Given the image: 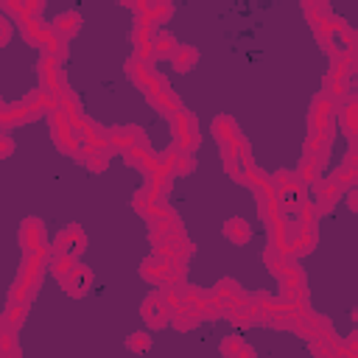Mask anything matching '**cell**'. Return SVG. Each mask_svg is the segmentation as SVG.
Returning a JSON list of instances; mask_svg holds the SVG:
<instances>
[{
	"label": "cell",
	"mask_w": 358,
	"mask_h": 358,
	"mask_svg": "<svg viewBox=\"0 0 358 358\" xmlns=\"http://www.w3.org/2000/svg\"><path fill=\"white\" fill-rule=\"evenodd\" d=\"M11 151H14V140H11L6 131H0V159L11 157Z\"/></svg>",
	"instance_id": "20"
},
{
	"label": "cell",
	"mask_w": 358,
	"mask_h": 358,
	"mask_svg": "<svg viewBox=\"0 0 358 358\" xmlns=\"http://www.w3.org/2000/svg\"><path fill=\"white\" fill-rule=\"evenodd\" d=\"M8 39H11V25H8V20L0 14V48L8 45Z\"/></svg>",
	"instance_id": "21"
},
{
	"label": "cell",
	"mask_w": 358,
	"mask_h": 358,
	"mask_svg": "<svg viewBox=\"0 0 358 358\" xmlns=\"http://www.w3.org/2000/svg\"><path fill=\"white\" fill-rule=\"evenodd\" d=\"M78 154H81V151H78ZM78 154H76V157H78ZM84 157H90V159H81V162H84L92 173H101V171L106 168V162H109V154H106L103 148H92V145H90V151H84Z\"/></svg>",
	"instance_id": "16"
},
{
	"label": "cell",
	"mask_w": 358,
	"mask_h": 358,
	"mask_svg": "<svg viewBox=\"0 0 358 358\" xmlns=\"http://www.w3.org/2000/svg\"><path fill=\"white\" fill-rule=\"evenodd\" d=\"M338 123H341L344 134L352 137V131H355V101H352V95H350L347 103L341 106V112H338Z\"/></svg>",
	"instance_id": "17"
},
{
	"label": "cell",
	"mask_w": 358,
	"mask_h": 358,
	"mask_svg": "<svg viewBox=\"0 0 358 358\" xmlns=\"http://www.w3.org/2000/svg\"><path fill=\"white\" fill-rule=\"evenodd\" d=\"M20 3H22V14L28 17H39L45 8V0H20Z\"/></svg>",
	"instance_id": "19"
},
{
	"label": "cell",
	"mask_w": 358,
	"mask_h": 358,
	"mask_svg": "<svg viewBox=\"0 0 358 358\" xmlns=\"http://www.w3.org/2000/svg\"><path fill=\"white\" fill-rule=\"evenodd\" d=\"M106 143L115 148V151H131V148H145V137H143V129L137 126H115V129H106Z\"/></svg>",
	"instance_id": "3"
},
{
	"label": "cell",
	"mask_w": 358,
	"mask_h": 358,
	"mask_svg": "<svg viewBox=\"0 0 358 358\" xmlns=\"http://www.w3.org/2000/svg\"><path fill=\"white\" fill-rule=\"evenodd\" d=\"M213 134H215L218 145H221V143H232V140L241 137V126H238L235 117H229V115H218V117H213Z\"/></svg>",
	"instance_id": "12"
},
{
	"label": "cell",
	"mask_w": 358,
	"mask_h": 358,
	"mask_svg": "<svg viewBox=\"0 0 358 358\" xmlns=\"http://www.w3.org/2000/svg\"><path fill=\"white\" fill-rule=\"evenodd\" d=\"M213 294H215V299L229 310V308H235V305H243L246 302V291L241 288V282L238 280H232V277H224L215 288H213Z\"/></svg>",
	"instance_id": "8"
},
{
	"label": "cell",
	"mask_w": 358,
	"mask_h": 358,
	"mask_svg": "<svg viewBox=\"0 0 358 358\" xmlns=\"http://www.w3.org/2000/svg\"><path fill=\"white\" fill-rule=\"evenodd\" d=\"M221 232H224V238H227L229 243H235V246H243V243L252 241V227H249L243 218H229Z\"/></svg>",
	"instance_id": "14"
},
{
	"label": "cell",
	"mask_w": 358,
	"mask_h": 358,
	"mask_svg": "<svg viewBox=\"0 0 358 358\" xmlns=\"http://www.w3.org/2000/svg\"><path fill=\"white\" fill-rule=\"evenodd\" d=\"M126 347L134 350V352H145V350L151 347V336H148V333H131V336L126 338Z\"/></svg>",
	"instance_id": "18"
},
{
	"label": "cell",
	"mask_w": 358,
	"mask_h": 358,
	"mask_svg": "<svg viewBox=\"0 0 358 358\" xmlns=\"http://www.w3.org/2000/svg\"><path fill=\"white\" fill-rule=\"evenodd\" d=\"M84 249H87V235H84V229H81V227L67 224L64 229H59V235H56V252L70 255V257H76V260H78Z\"/></svg>",
	"instance_id": "6"
},
{
	"label": "cell",
	"mask_w": 358,
	"mask_h": 358,
	"mask_svg": "<svg viewBox=\"0 0 358 358\" xmlns=\"http://www.w3.org/2000/svg\"><path fill=\"white\" fill-rule=\"evenodd\" d=\"M70 296H84L87 291H90V285H92V271L87 268V266H81V263H76L73 266V271L59 282Z\"/></svg>",
	"instance_id": "7"
},
{
	"label": "cell",
	"mask_w": 358,
	"mask_h": 358,
	"mask_svg": "<svg viewBox=\"0 0 358 358\" xmlns=\"http://www.w3.org/2000/svg\"><path fill=\"white\" fill-rule=\"evenodd\" d=\"M28 308H31V302H22V299H6V308H3V313H0V324L17 333V330L25 324V319H28Z\"/></svg>",
	"instance_id": "9"
},
{
	"label": "cell",
	"mask_w": 358,
	"mask_h": 358,
	"mask_svg": "<svg viewBox=\"0 0 358 358\" xmlns=\"http://www.w3.org/2000/svg\"><path fill=\"white\" fill-rule=\"evenodd\" d=\"M176 48V36L159 28H151V59H168Z\"/></svg>",
	"instance_id": "13"
},
{
	"label": "cell",
	"mask_w": 358,
	"mask_h": 358,
	"mask_svg": "<svg viewBox=\"0 0 358 358\" xmlns=\"http://www.w3.org/2000/svg\"><path fill=\"white\" fill-rule=\"evenodd\" d=\"M338 196H341V187L333 182V176L316 179V182H313V201H310V207L316 210V215H327V213L336 207Z\"/></svg>",
	"instance_id": "4"
},
{
	"label": "cell",
	"mask_w": 358,
	"mask_h": 358,
	"mask_svg": "<svg viewBox=\"0 0 358 358\" xmlns=\"http://www.w3.org/2000/svg\"><path fill=\"white\" fill-rule=\"evenodd\" d=\"M168 62H171V67H173V70L187 73V70H193V67L199 64V50H196L193 45H179V42H176V48L171 50Z\"/></svg>",
	"instance_id": "11"
},
{
	"label": "cell",
	"mask_w": 358,
	"mask_h": 358,
	"mask_svg": "<svg viewBox=\"0 0 358 358\" xmlns=\"http://www.w3.org/2000/svg\"><path fill=\"white\" fill-rule=\"evenodd\" d=\"M50 31H53L56 36H62L64 42H70V39L81 31V17H78L76 11H62V14H56V17H53Z\"/></svg>",
	"instance_id": "10"
},
{
	"label": "cell",
	"mask_w": 358,
	"mask_h": 358,
	"mask_svg": "<svg viewBox=\"0 0 358 358\" xmlns=\"http://www.w3.org/2000/svg\"><path fill=\"white\" fill-rule=\"evenodd\" d=\"M45 224L39 218H25L22 227H20V249L25 255H34V252H45Z\"/></svg>",
	"instance_id": "5"
},
{
	"label": "cell",
	"mask_w": 358,
	"mask_h": 358,
	"mask_svg": "<svg viewBox=\"0 0 358 358\" xmlns=\"http://www.w3.org/2000/svg\"><path fill=\"white\" fill-rule=\"evenodd\" d=\"M221 352L224 355H255V347H249L241 336H227L221 341Z\"/></svg>",
	"instance_id": "15"
},
{
	"label": "cell",
	"mask_w": 358,
	"mask_h": 358,
	"mask_svg": "<svg viewBox=\"0 0 358 358\" xmlns=\"http://www.w3.org/2000/svg\"><path fill=\"white\" fill-rule=\"evenodd\" d=\"M0 109H3V101H0Z\"/></svg>",
	"instance_id": "22"
},
{
	"label": "cell",
	"mask_w": 358,
	"mask_h": 358,
	"mask_svg": "<svg viewBox=\"0 0 358 358\" xmlns=\"http://www.w3.org/2000/svg\"><path fill=\"white\" fill-rule=\"evenodd\" d=\"M171 126H173V137H176V143H179V151L193 154L196 145H199V140H201V137H199V129H196V117H193L190 112L179 109V112L171 115Z\"/></svg>",
	"instance_id": "1"
},
{
	"label": "cell",
	"mask_w": 358,
	"mask_h": 358,
	"mask_svg": "<svg viewBox=\"0 0 358 358\" xmlns=\"http://www.w3.org/2000/svg\"><path fill=\"white\" fill-rule=\"evenodd\" d=\"M140 316H143L145 324L154 327V330H162V327L171 322V305L165 302L162 291H151V294L143 299V305H140Z\"/></svg>",
	"instance_id": "2"
}]
</instances>
